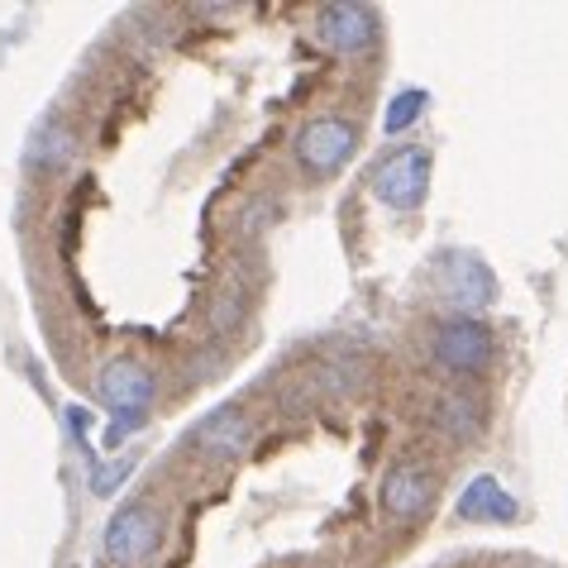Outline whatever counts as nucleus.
I'll use <instances>...</instances> for the list:
<instances>
[{
    "label": "nucleus",
    "mask_w": 568,
    "mask_h": 568,
    "mask_svg": "<svg viewBox=\"0 0 568 568\" xmlns=\"http://www.w3.org/2000/svg\"><path fill=\"white\" fill-rule=\"evenodd\" d=\"M354 149H358V130L339 115H321L296 134V158H302V168L311 178H335L354 158Z\"/></svg>",
    "instance_id": "obj_1"
},
{
    "label": "nucleus",
    "mask_w": 568,
    "mask_h": 568,
    "mask_svg": "<svg viewBox=\"0 0 568 568\" xmlns=\"http://www.w3.org/2000/svg\"><path fill=\"white\" fill-rule=\"evenodd\" d=\"M158 540H163V516H158L149 501H130V507L115 511V520L105 526V559L115 568H134L153 555Z\"/></svg>",
    "instance_id": "obj_2"
},
{
    "label": "nucleus",
    "mask_w": 568,
    "mask_h": 568,
    "mask_svg": "<svg viewBox=\"0 0 568 568\" xmlns=\"http://www.w3.org/2000/svg\"><path fill=\"white\" fill-rule=\"evenodd\" d=\"M435 287L439 296L464 315V321H473V311H483V306H493V296H497V277L487 273V263L483 258H473V254H445L435 267Z\"/></svg>",
    "instance_id": "obj_3"
},
{
    "label": "nucleus",
    "mask_w": 568,
    "mask_h": 568,
    "mask_svg": "<svg viewBox=\"0 0 568 568\" xmlns=\"http://www.w3.org/2000/svg\"><path fill=\"white\" fill-rule=\"evenodd\" d=\"M435 358L445 363L449 373L459 377H478L493 368L497 358V344H493V329L478 325V321H464V315H454L435 329Z\"/></svg>",
    "instance_id": "obj_4"
},
{
    "label": "nucleus",
    "mask_w": 568,
    "mask_h": 568,
    "mask_svg": "<svg viewBox=\"0 0 568 568\" xmlns=\"http://www.w3.org/2000/svg\"><path fill=\"white\" fill-rule=\"evenodd\" d=\"M430 186V153L425 149H402L392 153L383 168L373 172V196L387 201L392 211H416Z\"/></svg>",
    "instance_id": "obj_5"
},
{
    "label": "nucleus",
    "mask_w": 568,
    "mask_h": 568,
    "mask_svg": "<svg viewBox=\"0 0 568 568\" xmlns=\"http://www.w3.org/2000/svg\"><path fill=\"white\" fill-rule=\"evenodd\" d=\"M439 497V473L425 468V464H397L383 478V493H377V501H383V511L392 520H416L435 507Z\"/></svg>",
    "instance_id": "obj_6"
},
{
    "label": "nucleus",
    "mask_w": 568,
    "mask_h": 568,
    "mask_svg": "<svg viewBox=\"0 0 568 568\" xmlns=\"http://www.w3.org/2000/svg\"><path fill=\"white\" fill-rule=\"evenodd\" d=\"M97 397L110 406V412L144 416V406L153 402V373L139 358H110L97 377Z\"/></svg>",
    "instance_id": "obj_7"
},
{
    "label": "nucleus",
    "mask_w": 568,
    "mask_h": 568,
    "mask_svg": "<svg viewBox=\"0 0 568 568\" xmlns=\"http://www.w3.org/2000/svg\"><path fill=\"white\" fill-rule=\"evenodd\" d=\"M315 39L335 53H363L377 39V14L368 6H321L315 10Z\"/></svg>",
    "instance_id": "obj_8"
},
{
    "label": "nucleus",
    "mask_w": 568,
    "mask_h": 568,
    "mask_svg": "<svg viewBox=\"0 0 568 568\" xmlns=\"http://www.w3.org/2000/svg\"><path fill=\"white\" fill-rule=\"evenodd\" d=\"M435 425L445 430L449 439H459V445H473L483 430H487V402L483 392L473 387H449L445 397L435 402Z\"/></svg>",
    "instance_id": "obj_9"
},
{
    "label": "nucleus",
    "mask_w": 568,
    "mask_h": 568,
    "mask_svg": "<svg viewBox=\"0 0 568 568\" xmlns=\"http://www.w3.org/2000/svg\"><path fill=\"white\" fill-rule=\"evenodd\" d=\"M248 439H254V425H248V416L240 406H220V412H211L196 425V445L206 449L211 459H234Z\"/></svg>",
    "instance_id": "obj_10"
},
{
    "label": "nucleus",
    "mask_w": 568,
    "mask_h": 568,
    "mask_svg": "<svg viewBox=\"0 0 568 568\" xmlns=\"http://www.w3.org/2000/svg\"><path fill=\"white\" fill-rule=\"evenodd\" d=\"M459 516H464V520H511V516H516V501L501 493L497 478H478V483H473L468 493H464Z\"/></svg>",
    "instance_id": "obj_11"
},
{
    "label": "nucleus",
    "mask_w": 568,
    "mask_h": 568,
    "mask_svg": "<svg viewBox=\"0 0 568 568\" xmlns=\"http://www.w3.org/2000/svg\"><path fill=\"white\" fill-rule=\"evenodd\" d=\"M77 153V134L72 130H62V124H49V130H43L39 134V144L34 149H29V163H34V168H62V163H68V158Z\"/></svg>",
    "instance_id": "obj_12"
},
{
    "label": "nucleus",
    "mask_w": 568,
    "mask_h": 568,
    "mask_svg": "<svg viewBox=\"0 0 568 568\" xmlns=\"http://www.w3.org/2000/svg\"><path fill=\"white\" fill-rule=\"evenodd\" d=\"M420 105H425V97H420V91H402V97L392 101V110H387L383 130H387V134H402L406 124H412V120L420 115Z\"/></svg>",
    "instance_id": "obj_13"
},
{
    "label": "nucleus",
    "mask_w": 568,
    "mask_h": 568,
    "mask_svg": "<svg viewBox=\"0 0 568 568\" xmlns=\"http://www.w3.org/2000/svg\"><path fill=\"white\" fill-rule=\"evenodd\" d=\"M130 468H134V464H110V468H97V473H91V487H97L101 497H105V493H115V487H120L124 478H130Z\"/></svg>",
    "instance_id": "obj_14"
}]
</instances>
